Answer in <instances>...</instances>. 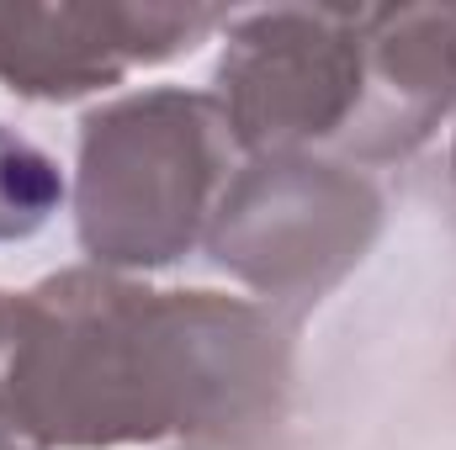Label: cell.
Segmentation results:
<instances>
[{
  "label": "cell",
  "instance_id": "52a82bcc",
  "mask_svg": "<svg viewBox=\"0 0 456 450\" xmlns=\"http://www.w3.org/2000/svg\"><path fill=\"white\" fill-rule=\"evenodd\" d=\"M64 207V170L27 133L0 122V244L32 238Z\"/></svg>",
  "mask_w": 456,
  "mask_h": 450
},
{
  "label": "cell",
  "instance_id": "8992f818",
  "mask_svg": "<svg viewBox=\"0 0 456 450\" xmlns=\"http://www.w3.org/2000/svg\"><path fill=\"white\" fill-rule=\"evenodd\" d=\"M456 107V5H366V96L340 138V165L419 154Z\"/></svg>",
  "mask_w": 456,
  "mask_h": 450
},
{
  "label": "cell",
  "instance_id": "6da1fadb",
  "mask_svg": "<svg viewBox=\"0 0 456 450\" xmlns=\"http://www.w3.org/2000/svg\"><path fill=\"white\" fill-rule=\"evenodd\" d=\"M292 334L249 297L75 265L16 297L5 387L43 450L249 440L287 408Z\"/></svg>",
  "mask_w": 456,
  "mask_h": 450
},
{
  "label": "cell",
  "instance_id": "277c9868",
  "mask_svg": "<svg viewBox=\"0 0 456 450\" xmlns=\"http://www.w3.org/2000/svg\"><path fill=\"white\" fill-rule=\"evenodd\" d=\"M213 96L249 159L335 154L366 96V5L228 11Z\"/></svg>",
  "mask_w": 456,
  "mask_h": 450
},
{
  "label": "cell",
  "instance_id": "7a4b0ae2",
  "mask_svg": "<svg viewBox=\"0 0 456 450\" xmlns=\"http://www.w3.org/2000/svg\"><path fill=\"white\" fill-rule=\"evenodd\" d=\"M233 181V133L213 91L154 85L80 117L75 233L102 270L186 260Z\"/></svg>",
  "mask_w": 456,
  "mask_h": 450
},
{
  "label": "cell",
  "instance_id": "9c48e42d",
  "mask_svg": "<svg viewBox=\"0 0 456 450\" xmlns=\"http://www.w3.org/2000/svg\"><path fill=\"white\" fill-rule=\"evenodd\" d=\"M452 175H456V143H452Z\"/></svg>",
  "mask_w": 456,
  "mask_h": 450
},
{
  "label": "cell",
  "instance_id": "3957f363",
  "mask_svg": "<svg viewBox=\"0 0 456 450\" xmlns=\"http://www.w3.org/2000/svg\"><path fill=\"white\" fill-rule=\"evenodd\" d=\"M382 233V191L330 154L244 159L208 223L213 265L297 324L366 260Z\"/></svg>",
  "mask_w": 456,
  "mask_h": 450
},
{
  "label": "cell",
  "instance_id": "5b68a950",
  "mask_svg": "<svg viewBox=\"0 0 456 450\" xmlns=\"http://www.w3.org/2000/svg\"><path fill=\"white\" fill-rule=\"evenodd\" d=\"M218 5L143 0H0V85L21 101H80L133 69L170 64L218 32Z\"/></svg>",
  "mask_w": 456,
  "mask_h": 450
},
{
  "label": "cell",
  "instance_id": "ba28073f",
  "mask_svg": "<svg viewBox=\"0 0 456 450\" xmlns=\"http://www.w3.org/2000/svg\"><path fill=\"white\" fill-rule=\"evenodd\" d=\"M11 308H16V297L0 292V450H43V446L27 440V430H21V419H16V408H11V387H5V360H11Z\"/></svg>",
  "mask_w": 456,
  "mask_h": 450
}]
</instances>
